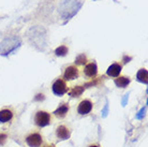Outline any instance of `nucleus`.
<instances>
[{"label": "nucleus", "instance_id": "obj_11", "mask_svg": "<svg viewBox=\"0 0 148 147\" xmlns=\"http://www.w3.org/2000/svg\"><path fill=\"white\" fill-rule=\"evenodd\" d=\"M84 75L88 78H93L98 75V66L95 61L86 63L84 66Z\"/></svg>", "mask_w": 148, "mask_h": 147}, {"label": "nucleus", "instance_id": "obj_9", "mask_svg": "<svg viewBox=\"0 0 148 147\" xmlns=\"http://www.w3.org/2000/svg\"><path fill=\"white\" fill-rule=\"evenodd\" d=\"M92 109H93L92 101L89 99H84L78 103L77 113L79 115H83V116H84V115H88L89 113H91Z\"/></svg>", "mask_w": 148, "mask_h": 147}, {"label": "nucleus", "instance_id": "obj_2", "mask_svg": "<svg viewBox=\"0 0 148 147\" xmlns=\"http://www.w3.org/2000/svg\"><path fill=\"white\" fill-rule=\"evenodd\" d=\"M34 126L38 128H44L47 127L53 122V115L48 113L47 111L39 110L34 113Z\"/></svg>", "mask_w": 148, "mask_h": 147}, {"label": "nucleus", "instance_id": "obj_6", "mask_svg": "<svg viewBox=\"0 0 148 147\" xmlns=\"http://www.w3.org/2000/svg\"><path fill=\"white\" fill-rule=\"evenodd\" d=\"M52 89H53V92L55 93L56 96H59V97L66 95V93L69 91L67 82L64 81L63 78H57V80L53 83Z\"/></svg>", "mask_w": 148, "mask_h": 147}, {"label": "nucleus", "instance_id": "obj_17", "mask_svg": "<svg viewBox=\"0 0 148 147\" xmlns=\"http://www.w3.org/2000/svg\"><path fill=\"white\" fill-rule=\"evenodd\" d=\"M87 63V57L85 54H81L75 58V66H85Z\"/></svg>", "mask_w": 148, "mask_h": 147}, {"label": "nucleus", "instance_id": "obj_7", "mask_svg": "<svg viewBox=\"0 0 148 147\" xmlns=\"http://www.w3.org/2000/svg\"><path fill=\"white\" fill-rule=\"evenodd\" d=\"M63 80L66 82H71L74 81L79 77V70L78 68L75 65H71V66H68L66 69H64V72H63Z\"/></svg>", "mask_w": 148, "mask_h": 147}, {"label": "nucleus", "instance_id": "obj_8", "mask_svg": "<svg viewBox=\"0 0 148 147\" xmlns=\"http://www.w3.org/2000/svg\"><path fill=\"white\" fill-rule=\"evenodd\" d=\"M14 115L12 107H2L0 110V124H11L14 119Z\"/></svg>", "mask_w": 148, "mask_h": 147}, {"label": "nucleus", "instance_id": "obj_15", "mask_svg": "<svg viewBox=\"0 0 148 147\" xmlns=\"http://www.w3.org/2000/svg\"><path fill=\"white\" fill-rule=\"evenodd\" d=\"M136 78H137V81H140L141 83L147 84V82H148L147 70H146V69H141V70H138V72H137V74H136Z\"/></svg>", "mask_w": 148, "mask_h": 147}, {"label": "nucleus", "instance_id": "obj_20", "mask_svg": "<svg viewBox=\"0 0 148 147\" xmlns=\"http://www.w3.org/2000/svg\"><path fill=\"white\" fill-rule=\"evenodd\" d=\"M88 147H101L99 144L97 143H93V144H90V145H88Z\"/></svg>", "mask_w": 148, "mask_h": 147}, {"label": "nucleus", "instance_id": "obj_16", "mask_svg": "<svg viewBox=\"0 0 148 147\" xmlns=\"http://www.w3.org/2000/svg\"><path fill=\"white\" fill-rule=\"evenodd\" d=\"M69 53V48L67 45H60L55 49V55L58 57H64Z\"/></svg>", "mask_w": 148, "mask_h": 147}, {"label": "nucleus", "instance_id": "obj_12", "mask_svg": "<svg viewBox=\"0 0 148 147\" xmlns=\"http://www.w3.org/2000/svg\"><path fill=\"white\" fill-rule=\"evenodd\" d=\"M121 70H122L121 65L115 63L108 68V70H106V75L110 77H118L119 75H120V73H121Z\"/></svg>", "mask_w": 148, "mask_h": 147}, {"label": "nucleus", "instance_id": "obj_18", "mask_svg": "<svg viewBox=\"0 0 148 147\" xmlns=\"http://www.w3.org/2000/svg\"><path fill=\"white\" fill-rule=\"evenodd\" d=\"M8 139H9V136H8V133L0 132V147L4 146V145L7 144Z\"/></svg>", "mask_w": 148, "mask_h": 147}, {"label": "nucleus", "instance_id": "obj_10", "mask_svg": "<svg viewBox=\"0 0 148 147\" xmlns=\"http://www.w3.org/2000/svg\"><path fill=\"white\" fill-rule=\"evenodd\" d=\"M69 111H70V104L68 102H62L60 103L58 107L53 112V115L58 119H63L68 115Z\"/></svg>", "mask_w": 148, "mask_h": 147}, {"label": "nucleus", "instance_id": "obj_19", "mask_svg": "<svg viewBox=\"0 0 148 147\" xmlns=\"http://www.w3.org/2000/svg\"><path fill=\"white\" fill-rule=\"evenodd\" d=\"M41 147H56V145L53 143H44Z\"/></svg>", "mask_w": 148, "mask_h": 147}, {"label": "nucleus", "instance_id": "obj_4", "mask_svg": "<svg viewBox=\"0 0 148 147\" xmlns=\"http://www.w3.org/2000/svg\"><path fill=\"white\" fill-rule=\"evenodd\" d=\"M21 44V40L18 38H9V39H4L1 44H0V54L5 55L9 54L11 51H13L15 47L19 46Z\"/></svg>", "mask_w": 148, "mask_h": 147}, {"label": "nucleus", "instance_id": "obj_3", "mask_svg": "<svg viewBox=\"0 0 148 147\" xmlns=\"http://www.w3.org/2000/svg\"><path fill=\"white\" fill-rule=\"evenodd\" d=\"M25 143L29 147H41L44 144V136L40 131L32 130L26 134Z\"/></svg>", "mask_w": 148, "mask_h": 147}, {"label": "nucleus", "instance_id": "obj_13", "mask_svg": "<svg viewBox=\"0 0 148 147\" xmlns=\"http://www.w3.org/2000/svg\"><path fill=\"white\" fill-rule=\"evenodd\" d=\"M130 82H131V78H130V77L120 76V75H119L118 77L115 78L114 83L117 87H119V88H126L127 86L130 84Z\"/></svg>", "mask_w": 148, "mask_h": 147}, {"label": "nucleus", "instance_id": "obj_14", "mask_svg": "<svg viewBox=\"0 0 148 147\" xmlns=\"http://www.w3.org/2000/svg\"><path fill=\"white\" fill-rule=\"evenodd\" d=\"M84 90H85V86L84 87L83 86H74L73 88L70 90L69 95L71 97H73V98H78V97H81L83 95Z\"/></svg>", "mask_w": 148, "mask_h": 147}, {"label": "nucleus", "instance_id": "obj_1", "mask_svg": "<svg viewBox=\"0 0 148 147\" xmlns=\"http://www.w3.org/2000/svg\"><path fill=\"white\" fill-rule=\"evenodd\" d=\"M83 2L81 0H61L58 5V12L64 19H70L81 10Z\"/></svg>", "mask_w": 148, "mask_h": 147}, {"label": "nucleus", "instance_id": "obj_5", "mask_svg": "<svg viewBox=\"0 0 148 147\" xmlns=\"http://www.w3.org/2000/svg\"><path fill=\"white\" fill-rule=\"evenodd\" d=\"M55 135L58 141H66L71 137V128L66 124H59L55 129Z\"/></svg>", "mask_w": 148, "mask_h": 147}]
</instances>
